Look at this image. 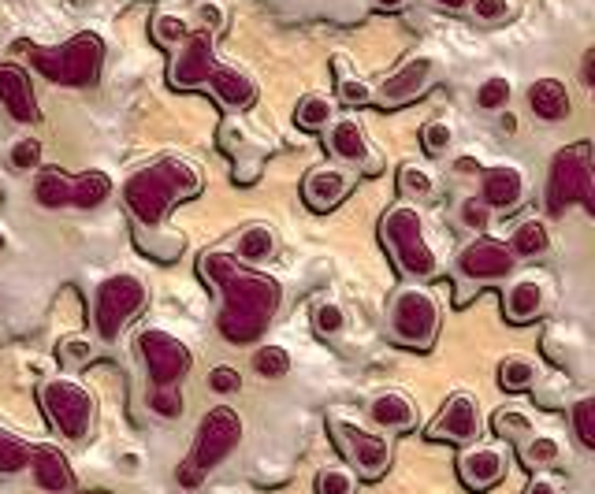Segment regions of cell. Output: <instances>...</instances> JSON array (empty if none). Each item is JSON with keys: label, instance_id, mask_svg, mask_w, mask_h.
<instances>
[{"label": "cell", "instance_id": "obj_57", "mask_svg": "<svg viewBox=\"0 0 595 494\" xmlns=\"http://www.w3.org/2000/svg\"><path fill=\"white\" fill-rule=\"evenodd\" d=\"M376 4H380V8H398L402 0H376Z\"/></svg>", "mask_w": 595, "mask_h": 494}, {"label": "cell", "instance_id": "obj_5", "mask_svg": "<svg viewBox=\"0 0 595 494\" xmlns=\"http://www.w3.org/2000/svg\"><path fill=\"white\" fill-rule=\"evenodd\" d=\"M573 201H581L588 212H595V171H592V145L577 142L562 149L551 164L547 182V208L551 216H562Z\"/></svg>", "mask_w": 595, "mask_h": 494}, {"label": "cell", "instance_id": "obj_36", "mask_svg": "<svg viewBox=\"0 0 595 494\" xmlns=\"http://www.w3.org/2000/svg\"><path fill=\"white\" fill-rule=\"evenodd\" d=\"M573 431L584 450H595V398H581L573 405Z\"/></svg>", "mask_w": 595, "mask_h": 494}, {"label": "cell", "instance_id": "obj_25", "mask_svg": "<svg viewBox=\"0 0 595 494\" xmlns=\"http://www.w3.org/2000/svg\"><path fill=\"white\" fill-rule=\"evenodd\" d=\"M328 145H331V153L339 156V160H346V164H361V160L369 156V142H365V130H361L357 119L331 123Z\"/></svg>", "mask_w": 595, "mask_h": 494}, {"label": "cell", "instance_id": "obj_44", "mask_svg": "<svg viewBox=\"0 0 595 494\" xmlns=\"http://www.w3.org/2000/svg\"><path fill=\"white\" fill-rule=\"evenodd\" d=\"M238 387H242V376L231 364H216L209 372V390H216V394H235Z\"/></svg>", "mask_w": 595, "mask_h": 494}, {"label": "cell", "instance_id": "obj_17", "mask_svg": "<svg viewBox=\"0 0 595 494\" xmlns=\"http://www.w3.org/2000/svg\"><path fill=\"white\" fill-rule=\"evenodd\" d=\"M0 104L12 112L19 123H38V101H34V86L30 75L19 64H0Z\"/></svg>", "mask_w": 595, "mask_h": 494}, {"label": "cell", "instance_id": "obj_47", "mask_svg": "<svg viewBox=\"0 0 595 494\" xmlns=\"http://www.w3.org/2000/svg\"><path fill=\"white\" fill-rule=\"evenodd\" d=\"M339 97H343L346 104H369L372 90L361 82V78H343V82H339Z\"/></svg>", "mask_w": 595, "mask_h": 494}, {"label": "cell", "instance_id": "obj_7", "mask_svg": "<svg viewBox=\"0 0 595 494\" xmlns=\"http://www.w3.org/2000/svg\"><path fill=\"white\" fill-rule=\"evenodd\" d=\"M41 405H45V416L64 439L79 442L90 435L93 428V398L90 390L75 383V379H49L41 387Z\"/></svg>", "mask_w": 595, "mask_h": 494}, {"label": "cell", "instance_id": "obj_1", "mask_svg": "<svg viewBox=\"0 0 595 494\" xmlns=\"http://www.w3.org/2000/svg\"><path fill=\"white\" fill-rule=\"evenodd\" d=\"M201 272L205 279L220 286L224 294V309H220V335L227 342H253L268 327V320L276 316L279 309V290L276 279H268L265 272H253V268H242L238 257H227V253H205L201 257Z\"/></svg>", "mask_w": 595, "mask_h": 494}, {"label": "cell", "instance_id": "obj_39", "mask_svg": "<svg viewBox=\"0 0 595 494\" xmlns=\"http://www.w3.org/2000/svg\"><path fill=\"white\" fill-rule=\"evenodd\" d=\"M506 101H510V78H503V75L488 78V82L476 90V104H480V108H488V112L503 108Z\"/></svg>", "mask_w": 595, "mask_h": 494}, {"label": "cell", "instance_id": "obj_2", "mask_svg": "<svg viewBox=\"0 0 595 494\" xmlns=\"http://www.w3.org/2000/svg\"><path fill=\"white\" fill-rule=\"evenodd\" d=\"M201 190V175L194 164H186L179 156H164L153 168L138 171L127 186H123V197H127V208L138 220V227H160L168 220L175 201H186Z\"/></svg>", "mask_w": 595, "mask_h": 494}, {"label": "cell", "instance_id": "obj_55", "mask_svg": "<svg viewBox=\"0 0 595 494\" xmlns=\"http://www.w3.org/2000/svg\"><path fill=\"white\" fill-rule=\"evenodd\" d=\"M436 4H443V8H450V12H458V8H469V0H436Z\"/></svg>", "mask_w": 595, "mask_h": 494}, {"label": "cell", "instance_id": "obj_46", "mask_svg": "<svg viewBox=\"0 0 595 494\" xmlns=\"http://www.w3.org/2000/svg\"><path fill=\"white\" fill-rule=\"evenodd\" d=\"M469 8L476 12V19H484V23H499L510 15V0H469Z\"/></svg>", "mask_w": 595, "mask_h": 494}, {"label": "cell", "instance_id": "obj_11", "mask_svg": "<svg viewBox=\"0 0 595 494\" xmlns=\"http://www.w3.org/2000/svg\"><path fill=\"white\" fill-rule=\"evenodd\" d=\"M331 435L339 439L343 446V454L350 457V465L365 476V480H376V476H384L387 465H391V442L380 439V435H372L365 428H354V424H346V420H331Z\"/></svg>", "mask_w": 595, "mask_h": 494}, {"label": "cell", "instance_id": "obj_19", "mask_svg": "<svg viewBox=\"0 0 595 494\" xmlns=\"http://www.w3.org/2000/svg\"><path fill=\"white\" fill-rule=\"evenodd\" d=\"M305 205L313 208V212H328V208H335L339 201H343L346 194H350V175H346L343 168H313L309 175H305Z\"/></svg>", "mask_w": 595, "mask_h": 494}, {"label": "cell", "instance_id": "obj_3", "mask_svg": "<svg viewBox=\"0 0 595 494\" xmlns=\"http://www.w3.org/2000/svg\"><path fill=\"white\" fill-rule=\"evenodd\" d=\"M30 64L38 67L49 82L60 86H93L105 64V41L97 34H75L64 45L41 49V45H27Z\"/></svg>", "mask_w": 595, "mask_h": 494}, {"label": "cell", "instance_id": "obj_32", "mask_svg": "<svg viewBox=\"0 0 595 494\" xmlns=\"http://www.w3.org/2000/svg\"><path fill=\"white\" fill-rule=\"evenodd\" d=\"M499 383L503 390H529L536 383V364L529 357H506L499 364Z\"/></svg>", "mask_w": 595, "mask_h": 494}, {"label": "cell", "instance_id": "obj_53", "mask_svg": "<svg viewBox=\"0 0 595 494\" xmlns=\"http://www.w3.org/2000/svg\"><path fill=\"white\" fill-rule=\"evenodd\" d=\"M201 19H205V23H209V30H212V26L220 23V12H216L212 4H205V8H201Z\"/></svg>", "mask_w": 595, "mask_h": 494}, {"label": "cell", "instance_id": "obj_21", "mask_svg": "<svg viewBox=\"0 0 595 494\" xmlns=\"http://www.w3.org/2000/svg\"><path fill=\"white\" fill-rule=\"evenodd\" d=\"M547 305V290H543L540 279H517L510 290H506L503 312L510 324H532L536 316Z\"/></svg>", "mask_w": 595, "mask_h": 494}, {"label": "cell", "instance_id": "obj_26", "mask_svg": "<svg viewBox=\"0 0 595 494\" xmlns=\"http://www.w3.org/2000/svg\"><path fill=\"white\" fill-rule=\"evenodd\" d=\"M506 249H510L514 257H525V260L543 257V253L551 249V231H547V223H543V220H525L514 234H510V246H506Z\"/></svg>", "mask_w": 595, "mask_h": 494}, {"label": "cell", "instance_id": "obj_29", "mask_svg": "<svg viewBox=\"0 0 595 494\" xmlns=\"http://www.w3.org/2000/svg\"><path fill=\"white\" fill-rule=\"evenodd\" d=\"M112 197V179L105 171H82L79 179H71V201L79 208H97Z\"/></svg>", "mask_w": 595, "mask_h": 494}, {"label": "cell", "instance_id": "obj_16", "mask_svg": "<svg viewBox=\"0 0 595 494\" xmlns=\"http://www.w3.org/2000/svg\"><path fill=\"white\" fill-rule=\"evenodd\" d=\"M432 78H436V60L417 56V60H410V64L398 67L395 75H391L384 86H380V104L395 108V104L413 101V97H421V93L432 86Z\"/></svg>", "mask_w": 595, "mask_h": 494}, {"label": "cell", "instance_id": "obj_15", "mask_svg": "<svg viewBox=\"0 0 595 494\" xmlns=\"http://www.w3.org/2000/svg\"><path fill=\"white\" fill-rule=\"evenodd\" d=\"M458 476L469 491H491L506 476V454L499 446H469L458 457Z\"/></svg>", "mask_w": 595, "mask_h": 494}, {"label": "cell", "instance_id": "obj_18", "mask_svg": "<svg viewBox=\"0 0 595 494\" xmlns=\"http://www.w3.org/2000/svg\"><path fill=\"white\" fill-rule=\"evenodd\" d=\"M521 197H525V175H521V168H514V164H495V168L484 171V179H480V201L488 208L514 212V208L521 205Z\"/></svg>", "mask_w": 595, "mask_h": 494}, {"label": "cell", "instance_id": "obj_24", "mask_svg": "<svg viewBox=\"0 0 595 494\" xmlns=\"http://www.w3.org/2000/svg\"><path fill=\"white\" fill-rule=\"evenodd\" d=\"M216 97H220V104H227V108H246V104L253 101V82L238 67H220L216 64V71L209 75V82H205Z\"/></svg>", "mask_w": 595, "mask_h": 494}, {"label": "cell", "instance_id": "obj_49", "mask_svg": "<svg viewBox=\"0 0 595 494\" xmlns=\"http://www.w3.org/2000/svg\"><path fill=\"white\" fill-rule=\"evenodd\" d=\"M495 428L503 431V435H517V431H529V420L517 413V409H503L499 420H495Z\"/></svg>", "mask_w": 595, "mask_h": 494}, {"label": "cell", "instance_id": "obj_50", "mask_svg": "<svg viewBox=\"0 0 595 494\" xmlns=\"http://www.w3.org/2000/svg\"><path fill=\"white\" fill-rule=\"evenodd\" d=\"M525 494H562V491H558V483L551 476H532Z\"/></svg>", "mask_w": 595, "mask_h": 494}, {"label": "cell", "instance_id": "obj_22", "mask_svg": "<svg viewBox=\"0 0 595 494\" xmlns=\"http://www.w3.org/2000/svg\"><path fill=\"white\" fill-rule=\"evenodd\" d=\"M369 416H372V424H376V428L406 431V428H413L417 409H413V402L402 394V390H384V394H376V398H372Z\"/></svg>", "mask_w": 595, "mask_h": 494}, {"label": "cell", "instance_id": "obj_20", "mask_svg": "<svg viewBox=\"0 0 595 494\" xmlns=\"http://www.w3.org/2000/svg\"><path fill=\"white\" fill-rule=\"evenodd\" d=\"M27 468L34 472V483L45 494H67L75 487V472L67 465V457L60 450H53V446H34Z\"/></svg>", "mask_w": 595, "mask_h": 494}, {"label": "cell", "instance_id": "obj_56", "mask_svg": "<svg viewBox=\"0 0 595 494\" xmlns=\"http://www.w3.org/2000/svg\"><path fill=\"white\" fill-rule=\"evenodd\" d=\"M514 119H517V116H510V112H506V116H503V130H514V127H517Z\"/></svg>", "mask_w": 595, "mask_h": 494}, {"label": "cell", "instance_id": "obj_8", "mask_svg": "<svg viewBox=\"0 0 595 494\" xmlns=\"http://www.w3.org/2000/svg\"><path fill=\"white\" fill-rule=\"evenodd\" d=\"M439 335V305L428 290H402L391 305V338L410 350H428Z\"/></svg>", "mask_w": 595, "mask_h": 494}, {"label": "cell", "instance_id": "obj_4", "mask_svg": "<svg viewBox=\"0 0 595 494\" xmlns=\"http://www.w3.org/2000/svg\"><path fill=\"white\" fill-rule=\"evenodd\" d=\"M380 238H384L387 253L395 257V264L406 275L424 279V275L436 272V249L428 246V238H424V220L417 208H391L380 220Z\"/></svg>", "mask_w": 595, "mask_h": 494}, {"label": "cell", "instance_id": "obj_54", "mask_svg": "<svg viewBox=\"0 0 595 494\" xmlns=\"http://www.w3.org/2000/svg\"><path fill=\"white\" fill-rule=\"evenodd\" d=\"M458 171H480V164H476L473 156H462V160H458Z\"/></svg>", "mask_w": 595, "mask_h": 494}, {"label": "cell", "instance_id": "obj_48", "mask_svg": "<svg viewBox=\"0 0 595 494\" xmlns=\"http://www.w3.org/2000/svg\"><path fill=\"white\" fill-rule=\"evenodd\" d=\"M175 480H179V487H186V491H198L201 480H205V472H201V468L194 465V457H190V461H183V465L175 468Z\"/></svg>", "mask_w": 595, "mask_h": 494}, {"label": "cell", "instance_id": "obj_58", "mask_svg": "<svg viewBox=\"0 0 595 494\" xmlns=\"http://www.w3.org/2000/svg\"><path fill=\"white\" fill-rule=\"evenodd\" d=\"M4 249H8V234L0 231V253H4Z\"/></svg>", "mask_w": 595, "mask_h": 494}, {"label": "cell", "instance_id": "obj_45", "mask_svg": "<svg viewBox=\"0 0 595 494\" xmlns=\"http://www.w3.org/2000/svg\"><path fill=\"white\" fill-rule=\"evenodd\" d=\"M488 220H491V208L480 201V197H469L462 205V223L465 227H473V231H484L488 227Z\"/></svg>", "mask_w": 595, "mask_h": 494}, {"label": "cell", "instance_id": "obj_35", "mask_svg": "<svg viewBox=\"0 0 595 494\" xmlns=\"http://www.w3.org/2000/svg\"><path fill=\"white\" fill-rule=\"evenodd\" d=\"M398 186H402V194H406V197H417V201H428V197L436 194V182H432V171H428V168H417V164H406V168L398 171Z\"/></svg>", "mask_w": 595, "mask_h": 494}, {"label": "cell", "instance_id": "obj_12", "mask_svg": "<svg viewBox=\"0 0 595 494\" xmlns=\"http://www.w3.org/2000/svg\"><path fill=\"white\" fill-rule=\"evenodd\" d=\"M216 34L201 30V34H186L175 49V64H172V82L175 86H205L209 75L216 71V52H212Z\"/></svg>", "mask_w": 595, "mask_h": 494}, {"label": "cell", "instance_id": "obj_9", "mask_svg": "<svg viewBox=\"0 0 595 494\" xmlns=\"http://www.w3.org/2000/svg\"><path fill=\"white\" fill-rule=\"evenodd\" d=\"M238 439H242V416H238L231 405H216V409H209L205 420H201V431H198L194 465H198L201 472L216 468L231 450H235Z\"/></svg>", "mask_w": 595, "mask_h": 494}, {"label": "cell", "instance_id": "obj_34", "mask_svg": "<svg viewBox=\"0 0 595 494\" xmlns=\"http://www.w3.org/2000/svg\"><path fill=\"white\" fill-rule=\"evenodd\" d=\"M253 368H257V376L265 379H283L291 372V353L283 350V346H261V350L253 353Z\"/></svg>", "mask_w": 595, "mask_h": 494}, {"label": "cell", "instance_id": "obj_42", "mask_svg": "<svg viewBox=\"0 0 595 494\" xmlns=\"http://www.w3.org/2000/svg\"><path fill=\"white\" fill-rule=\"evenodd\" d=\"M12 168L15 171L41 168V142L38 138H19V142L12 145Z\"/></svg>", "mask_w": 595, "mask_h": 494}, {"label": "cell", "instance_id": "obj_31", "mask_svg": "<svg viewBox=\"0 0 595 494\" xmlns=\"http://www.w3.org/2000/svg\"><path fill=\"white\" fill-rule=\"evenodd\" d=\"M30 450L23 439H15L8 431H0V476H15V472H23L30 465Z\"/></svg>", "mask_w": 595, "mask_h": 494}, {"label": "cell", "instance_id": "obj_43", "mask_svg": "<svg viewBox=\"0 0 595 494\" xmlns=\"http://www.w3.org/2000/svg\"><path fill=\"white\" fill-rule=\"evenodd\" d=\"M421 142H424V149H428V153L439 156V153H443V149H447L450 142H454V130H450V123H443V119H436V123H428V127H424Z\"/></svg>", "mask_w": 595, "mask_h": 494}, {"label": "cell", "instance_id": "obj_6", "mask_svg": "<svg viewBox=\"0 0 595 494\" xmlns=\"http://www.w3.org/2000/svg\"><path fill=\"white\" fill-rule=\"evenodd\" d=\"M146 305V283L131 272H119L112 279L97 286V298H93V327L105 342H116L123 324L131 320L134 312Z\"/></svg>", "mask_w": 595, "mask_h": 494}, {"label": "cell", "instance_id": "obj_52", "mask_svg": "<svg viewBox=\"0 0 595 494\" xmlns=\"http://www.w3.org/2000/svg\"><path fill=\"white\" fill-rule=\"evenodd\" d=\"M60 353H71V361H82V357L90 353V346H86V342H64Z\"/></svg>", "mask_w": 595, "mask_h": 494}, {"label": "cell", "instance_id": "obj_33", "mask_svg": "<svg viewBox=\"0 0 595 494\" xmlns=\"http://www.w3.org/2000/svg\"><path fill=\"white\" fill-rule=\"evenodd\" d=\"M521 457H525L532 468H547L562 457V446H558L555 435H529L525 446H521Z\"/></svg>", "mask_w": 595, "mask_h": 494}, {"label": "cell", "instance_id": "obj_38", "mask_svg": "<svg viewBox=\"0 0 595 494\" xmlns=\"http://www.w3.org/2000/svg\"><path fill=\"white\" fill-rule=\"evenodd\" d=\"M313 327H317L320 335H339L346 327V312L339 301H320L317 309H313Z\"/></svg>", "mask_w": 595, "mask_h": 494}, {"label": "cell", "instance_id": "obj_13", "mask_svg": "<svg viewBox=\"0 0 595 494\" xmlns=\"http://www.w3.org/2000/svg\"><path fill=\"white\" fill-rule=\"evenodd\" d=\"M484 431V420H480V405L469 394H450L443 413L436 416V424L428 428L432 439H447V442H476Z\"/></svg>", "mask_w": 595, "mask_h": 494}, {"label": "cell", "instance_id": "obj_23", "mask_svg": "<svg viewBox=\"0 0 595 494\" xmlns=\"http://www.w3.org/2000/svg\"><path fill=\"white\" fill-rule=\"evenodd\" d=\"M529 104L532 112L547 123H558V119L569 116V90L566 82H558V78H536L529 86Z\"/></svg>", "mask_w": 595, "mask_h": 494}, {"label": "cell", "instance_id": "obj_37", "mask_svg": "<svg viewBox=\"0 0 595 494\" xmlns=\"http://www.w3.org/2000/svg\"><path fill=\"white\" fill-rule=\"evenodd\" d=\"M317 494H357L354 472H346V468H320Z\"/></svg>", "mask_w": 595, "mask_h": 494}, {"label": "cell", "instance_id": "obj_10", "mask_svg": "<svg viewBox=\"0 0 595 494\" xmlns=\"http://www.w3.org/2000/svg\"><path fill=\"white\" fill-rule=\"evenodd\" d=\"M138 346L146 353V368H149V379H153V387H172L179 379L190 372V350H186L183 342L168 331H157V327H146L142 335H138Z\"/></svg>", "mask_w": 595, "mask_h": 494}, {"label": "cell", "instance_id": "obj_30", "mask_svg": "<svg viewBox=\"0 0 595 494\" xmlns=\"http://www.w3.org/2000/svg\"><path fill=\"white\" fill-rule=\"evenodd\" d=\"M331 119H335L331 101L320 97V93H305L302 101H298V108H294V123L302 130H324L331 127Z\"/></svg>", "mask_w": 595, "mask_h": 494}, {"label": "cell", "instance_id": "obj_51", "mask_svg": "<svg viewBox=\"0 0 595 494\" xmlns=\"http://www.w3.org/2000/svg\"><path fill=\"white\" fill-rule=\"evenodd\" d=\"M581 75H584V82H588V86H595V49L584 52V60H581Z\"/></svg>", "mask_w": 595, "mask_h": 494}, {"label": "cell", "instance_id": "obj_27", "mask_svg": "<svg viewBox=\"0 0 595 494\" xmlns=\"http://www.w3.org/2000/svg\"><path fill=\"white\" fill-rule=\"evenodd\" d=\"M34 197L45 208H64L71 205V175L60 168H41L34 179Z\"/></svg>", "mask_w": 595, "mask_h": 494}, {"label": "cell", "instance_id": "obj_40", "mask_svg": "<svg viewBox=\"0 0 595 494\" xmlns=\"http://www.w3.org/2000/svg\"><path fill=\"white\" fill-rule=\"evenodd\" d=\"M149 405H153V413L168 416V420H172V416H183V390L175 387V383L172 387H157L149 394Z\"/></svg>", "mask_w": 595, "mask_h": 494}, {"label": "cell", "instance_id": "obj_28", "mask_svg": "<svg viewBox=\"0 0 595 494\" xmlns=\"http://www.w3.org/2000/svg\"><path fill=\"white\" fill-rule=\"evenodd\" d=\"M272 253H276V231L265 227V223H253V227H246V231L238 234V260L265 264Z\"/></svg>", "mask_w": 595, "mask_h": 494}, {"label": "cell", "instance_id": "obj_41", "mask_svg": "<svg viewBox=\"0 0 595 494\" xmlns=\"http://www.w3.org/2000/svg\"><path fill=\"white\" fill-rule=\"evenodd\" d=\"M186 34H190V30H186V23L179 15H157V19H153V38H157L160 45H168V49L179 45Z\"/></svg>", "mask_w": 595, "mask_h": 494}, {"label": "cell", "instance_id": "obj_14", "mask_svg": "<svg viewBox=\"0 0 595 494\" xmlns=\"http://www.w3.org/2000/svg\"><path fill=\"white\" fill-rule=\"evenodd\" d=\"M514 253L503 246V242H491V238H476L473 246L462 249L458 257V268H462L465 279H476V283H491V279H506L514 272Z\"/></svg>", "mask_w": 595, "mask_h": 494}]
</instances>
